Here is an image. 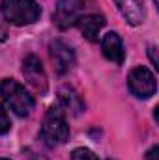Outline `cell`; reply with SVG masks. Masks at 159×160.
<instances>
[{
  "label": "cell",
  "instance_id": "277c9868",
  "mask_svg": "<svg viewBox=\"0 0 159 160\" xmlns=\"http://www.w3.org/2000/svg\"><path fill=\"white\" fill-rule=\"evenodd\" d=\"M127 88L137 99H150L157 91V82L148 67L139 65L131 69V73L127 75Z\"/></svg>",
  "mask_w": 159,
  "mask_h": 160
},
{
  "label": "cell",
  "instance_id": "7a4b0ae2",
  "mask_svg": "<svg viewBox=\"0 0 159 160\" xmlns=\"http://www.w3.org/2000/svg\"><path fill=\"white\" fill-rule=\"evenodd\" d=\"M41 140L54 147V145H62L69 140V125L66 121V112L56 104V106H51L43 118L41 123Z\"/></svg>",
  "mask_w": 159,
  "mask_h": 160
},
{
  "label": "cell",
  "instance_id": "8fae6325",
  "mask_svg": "<svg viewBox=\"0 0 159 160\" xmlns=\"http://www.w3.org/2000/svg\"><path fill=\"white\" fill-rule=\"evenodd\" d=\"M58 101H60L58 106H60L64 112H71L73 116H77V114H80V112L84 110V102H82L80 95L75 91V89H71V88L62 89Z\"/></svg>",
  "mask_w": 159,
  "mask_h": 160
},
{
  "label": "cell",
  "instance_id": "3957f363",
  "mask_svg": "<svg viewBox=\"0 0 159 160\" xmlns=\"http://www.w3.org/2000/svg\"><path fill=\"white\" fill-rule=\"evenodd\" d=\"M0 11L2 17L15 26L34 24L41 15V8L36 0H2Z\"/></svg>",
  "mask_w": 159,
  "mask_h": 160
},
{
  "label": "cell",
  "instance_id": "9c48e42d",
  "mask_svg": "<svg viewBox=\"0 0 159 160\" xmlns=\"http://www.w3.org/2000/svg\"><path fill=\"white\" fill-rule=\"evenodd\" d=\"M77 26H79L80 34L90 41V43H96V41L99 39L101 28L105 26V17L103 15H97V13L80 15V19L77 21Z\"/></svg>",
  "mask_w": 159,
  "mask_h": 160
},
{
  "label": "cell",
  "instance_id": "6da1fadb",
  "mask_svg": "<svg viewBox=\"0 0 159 160\" xmlns=\"http://www.w3.org/2000/svg\"><path fill=\"white\" fill-rule=\"evenodd\" d=\"M0 95H2V101L6 102V106L13 114H17L19 118H26L34 110V104H36L34 97L17 80H13V78L2 80V84H0Z\"/></svg>",
  "mask_w": 159,
  "mask_h": 160
},
{
  "label": "cell",
  "instance_id": "8992f818",
  "mask_svg": "<svg viewBox=\"0 0 159 160\" xmlns=\"http://www.w3.org/2000/svg\"><path fill=\"white\" fill-rule=\"evenodd\" d=\"M23 75L26 82L41 95L47 93V88H49V82H47V75H45V69H43V63L38 56L34 54H28L25 60H23Z\"/></svg>",
  "mask_w": 159,
  "mask_h": 160
},
{
  "label": "cell",
  "instance_id": "7c38bea8",
  "mask_svg": "<svg viewBox=\"0 0 159 160\" xmlns=\"http://www.w3.org/2000/svg\"><path fill=\"white\" fill-rule=\"evenodd\" d=\"M71 160H99L90 149H84V147H77L73 153H71Z\"/></svg>",
  "mask_w": 159,
  "mask_h": 160
},
{
  "label": "cell",
  "instance_id": "5bb4252c",
  "mask_svg": "<svg viewBox=\"0 0 159 160\" xmlns=\"http://www.w3.org/2000/svg\"><path fill=\"white\" fill-rule=\"evenodd\" d=\"M157 153H159V147H157V145H154V147H152V149L146 153L144 160H157V157H159Z\"/></svg>",
  "mask_w": 159,
  "mask_h": 160
},
{
  "label": "cell",
  "instance_id": "ba28073f",
  "mask_svg": "<svg viewBox=\"0 0 159 160\" xmlns=\"http://www.w3.org/2000/svg\"><path fill=\"white\" fill-rule=\"evenodd\" d=\"M101 50H103V56L116 63V65H122L123 63V58H125V50H123V41L116 32H109L103 36L101 39Z\"/></svg>",
  "mask_w": 159,
  "mask_h": 160
},
{
  "label": "cell",
  "instance_id": "5b68a950",
  "mask_svg": "<svg viewBox=\"0 0 159 160\" xmlns=\"http://www.w3.org/2000/svg\"><path fill=\"white\" fill-rule=\"evenodd\" d=\"M82 9H84V0H58L52 13V21L60 30H68L69 26L77 24V21L82 15Z\"/></svg>",
  "mask_w": 159,
  "mask_h": 160
},
{
  "label": "cell",
  "instance_id": "e0dca14e",
  "mask_svg": "<svg viewBox=\"0 0 159 160\" xmlns=\"http://www.w3.org/2000/svg\"><path fill=\"white\" fill-rule=\"evenodd\" d=\"M156 2H157V0H154V4H156Z\"/></svg>",
  "mask_w": 159,
  "mask_h": 160
},
{
  "label": "cell",
  "instance_id": "9a60e30c",
  "mask_svg": "<svg viewBox=\"0 0 159 160\" xmlns=\"http://www.w3.org/2000/svg\"><path fill=\"white\" fill-rule=\"evenodd\" d=\"M150 58H152L154 67H156V69H159V62H157V58H156V47H150Z\"/></svg>",
  "mask_w": 159,
  "mask_h": 160
},
{
  "label": "cell",
  "instance_id": "30bf717a",
  "mask_svg": "<svg viewBox=\"0 0 159 160\" xmlns=\"http://www.w3.org/2000/svg\"><path fill=\"white\" fill-rule=\"evenodd\" d=\"M116 6H118L120 13L123 15V19L133 24V26H139L144 22L146 19V11H144V6L140 0H114Z\"/></svg>",
  "mask_w": 159,
  "mask_h": 160
},
{
  "label": "cell",
  "instance_id": "52a82bcc",
  "mask_svg": "<svg viewBox=\"0 0 159 160\" xmlns=\"http://www.w3.org/2000/svg\"><path fill=\"white\" fill-rule=\"evenodd\" d=\"M49 54H51V60L54 63V71L58 75H66L73 69L75 65V52L73 48L64 43L60 39H54L49 45Z\"/></svg>",
  "mask_w": 159,
  "mask_h": 160
},
{
  "label": "cell",
  "instance_id": "2e32d148",
  "mask_svg": "<svg viewBox=\"0 0 159 160\" xmlns=\"http://www.w3.org/2000/svg\"><path fill=\"white\" fill-rule=\"evenodd\" d=\"M0 160H9V158H0Z\"/></svg>",
  "mask_w": 159,
  "mask_h": 160
},
{
  "label": "cell",
  "instance_id": "4fadbf2b",
  "mask_svg": "<svg viewBox=\"0 0 159 160\" xmlns=\"http://www.w3.org/2000/svg\"><path fill=\"white\" fill-rule=\"evenodd\" d=\"M9 128H11V121H9V116H8L6 108L0 104V134H6V132H9Z\"/></svg>",
  "mask_w": 159,
  "mask_h": 160
}]
</instances>
